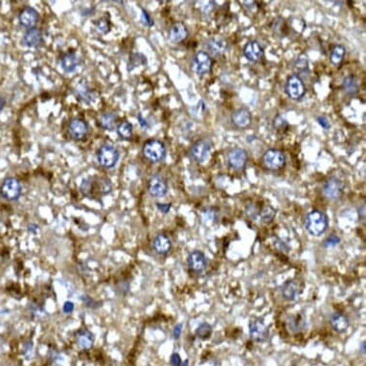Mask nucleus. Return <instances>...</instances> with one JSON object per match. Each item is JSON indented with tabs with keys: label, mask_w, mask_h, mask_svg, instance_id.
Here are the masks:
<instances>
[{
	"label": "nucleus",
	"mask_w": 366,
	"mask_h": 366,
	"mask_svg": "<svg viewBox=\"0 0 366 366\" xmlns=\"http://www.w3.org/2000/svg\"><path fill=\"white\" fill-rule=\"evenodd\" d=\"M112 190L111 180L108 178L90 177L83 180L81 191L84 196L93 199L110 194Z\"/></svg>",
	"instance_id": "obj_1"
},
{
	"label": "nucleus",
	"mask_w": 366,
	"mask_h": 366,
	"mask_svg": "<svg viewBox=\"0 0 366 366\" xmlns=\"http://www.w3.org/2000/svg\"><path fill=\"white\" fill-rule=\"evenodd\" d=\"M329 225L328 217L320 210H312L307 215L305 227L309 233L319 237L325 233Z\"/></svg>",
	"instance_id": "obj_2"
},
{
	"label": "nucleus",
	"mask_w": 366,
	"mask_h": 366,
	"mask_svg": "<svg viewBox=\"0 0 366 366\" xmlns=\"http://www.w3.org/2000/svg\"><path fill=\"white\" fill-rule=\"evenodd\" d=\"M213 149V142L209 138H201L196 141L190 150L191 158L198 162L204 163L210 157L211 153Z\"/></svg>",
	"instance_id": "obj_3"
},
{
	"label": "nucleus",
	"mask_w": 366,
	"mask_h": 366,
	"mask_svg": "<svg viewBox=\"0 0 366 366\" xmlns=\"http://www.w3.org/2000/svg\"><path fill=\"white\" fill-rule=\"evenodd\" d=\"M145 157L152 163L162 161L166 156V148L164 144L156 139L148 140L142 149Z\"/></svg>",
	"instance_id": "obj_4"
},
{
	"label": "nucleus",
	"mask_w": 366,
	"mask_h": 366,
	"mask_svg": "<svg viewBox=\"0 0 366 366\" xmlns=\"http://www.w3.org/2000/svg\"><path fill=\"white\" fill-rule=\"evenodd\" d=\"M23 193L22 182L16 178H6L0 187V195L4 200L14 201L19 200Z\"/></svg>",
	"instance_id": "obj_5"
},
{
	"label": "nucleus",
	"mask_w": 366,
	"mask_h": 366,
	"mask_svg": "<svg viewBox=\"0 0 366 366\" xmlns=\"http://www.w3.org/2000/svg\"><path fill=\"white\" fill-rule=\"evenodd\" d=\"M97 160L101 166L111 169L119 160V152L111 145H103L97 152Z\"/></svg>",
	"instance_id": "obj_6"
},
{
	"label": "nucleus",
	"mask_w": 366,
	"mask_h": 366,
	"mask_svg": "<svg viewBox=\"0 0 366 366\" xmlns=\"http://www.w3.org/2000/svg\"><path fill=\"white\" fill-rule=\"evenodd\" d=\"M263 163L266 169L278 171L286 165V156L278 149H268L263 156Z\"/></svg>",
	"instance_id": "obj_7"
},
{
	"label": "nucleus",
	"mask_w": 366,
	"mask_h": 366,
	"mask_svg": "<svg viewBox=\"0 0 366 366\" xmlns=\"http://www.w3.org/2000/svg\"><path fill=\"white\" fill-rule=\"evenodd\" d=\"M213 67V60L207 52L200 51L194 56L192 62V69L199 76L209 74Z\"/></svg>",
	"instance_id": "obj_8"
},
{
	"label": "nucleus",
	"mask_w": 366,
	"mask_h": 366,
	"mask_svg": "<svg viewBox=\"0 0 366 366\" xmlns=\"http://www.w3.org/2000/svg\"><path fill=\"white\" fill-rule=\"evenodd\" d=\"M344 191V183L335 177L328 178L322 188L323 196L328 200H335L341 198Z\"/></svg>",
	"instance_id": "obj_9"
},
{
	"label": "nucleus",
	"mask_w": 366,
	"mask_h": 366,
	"mask_svg": "<svg viewBox=\"0 0 366 366\" xmlns=\"http://www.w3.org/2000/svg\"><path fill=\"white\" fill-rule=\"evenodd\" d=\"M285 91L290 99L300 100L306 93V87L299 76L291 75L287 80Z\"/></svg>",
	"instance_id": "obj_10"
},
{
	"label": "nucleus",
	"mask_w": 366,
	"mask_h": 366,
	"mask_svg": "<svg viewBox=\"0 0 366 366\" xmlns=\"http://www.w3.org/2000/svg\"><path fill=\"white\" fill-rule=\"evenodd\" d=\"M249 335L258 343L265 342L269 335V329L261 318H254L249 322Z\"/></svg>",
	"instance_id": "obj_11"
},
{
	"label": "nucleus",
	"mask_w": 366,
	"mask_h": 366,
	"mask_svg": "<svg viewBox=\"0 0 366 366\" xmlns=\"http://www.w3.org/2000/svg\"><path fill=\"white\" fill-rule=\"evenodd\" d=\"M148 191L152 197L161 198L168 193V183L165 178L161 175H154L148 183Z\"/></svg>",
	"instance_id": "obj_12"
},
{
	"label": "nucleus",
	"mask_w": 366,
	"mask_h": 366,
	"mask_svg": "<svg viewBox=\"0 0 366 366\" xmlns=\"http://www.w3.org/2000/svg\"><path fill=\"white\" fill-rule=\"evenodd\" d=\"M248 160L247 153L242 148H235L227 156L228 165L234 171H242Z\"/></svg>",
	"instance_id": "obj_13"
},
{
	"label": "nucleus",
	"mask_w": 366,
	"mask_h": 366,
	"mask_svg": "<svg viewBox=\"0 0 366 366\" xmlns=\"http://www.w3.org/2000/svg\"><path fill=\"white\" fill-rule=\"evenodd\" d=\"M187 264L189 268L196 273L202 272L207 266V259L203 252L195 250L191 252L187 257Z\"/></svg>",
	"instance_id": "obj_14"
},
{
	"label": "nucleus",
	"mask_w": 366,
	"mask_h": 366,
	"mask_svg": "<svg viewBox=\"0 0 366 366\" xmlns=\"http://www.w3.org/2000/svg\"><path fill=\"white\" fill-rule=\"evenodd\" d=\"M68 131L71 137L75 140H83L89 134V125L86 121L80 118H74L71 120L68 127Z\"/></svg>",
	"instance_id": "obj_15"
},
{
	"label": "nucleus",
	"mask_w": 366,
	"mask_h": 366,
	"mask_svg": "<svg viewBox=\"0 0 366 366\" xmlns=\"http://www.w3.org/2000/svg\"><path fill=\"white\" fill-rule=\"evenodd\" d=\"M244 56L250 63H258L264 57V49L257 41H249L244 45Z\"/></svg>",
	"instance_id": "obj_16"
},
{
	"label": "nucleus",
	"mask_w": 366,
	"mask_h": 366,
	"mask_svg": "<svg viewBox=\"0 0 366 366\" xmlns=\"http://www.w3.org/2000/svg\"><path fill=\"white\" fill-rule=\"evenodd\" d=\"M23 45L29 48H37L44 45V36L40 29L30 28L28 29L23 38Z\"/></svg>",
	"instance_id": "obj_17"
},
{
	"label": "nucleus",
	"mask_w": 366,
	"mask_h": 366,
	"mask_svg": "<svg viewBox=\"0 0 366 366\" xmlns=\"http://www.w3.org/2000/svg\"><path fill=\"white\" fill-rule=\"evenodd\" d=\"M301 291H302L301 285L296 280H288L281 287L282 297L287 301H294L297 299Z\"/></svg>",
	"instance_id": "obj_18"
},
{
	"label": "nucleus",
	"mask_w": 366,
	"mask_h": 366,
	"mask_svg": "<svg viewBox=\"0 0 366 366\" xmlns=\"http://www.w3.org/2000/svg\"><path fill=\"white\" fill-rule=\"evenodd\" d=\"M231 120L237 128L245 129L251 125L252 115L247 109L242 108L234 111L231 116Z\"/></svg>",
	"instance_id": "obj_19"
},
{
	"label": "nucleus",
	"mask_w": 366,
	"mask_h": 366,
	"mask_svg": "<svg viewBox=\"0 0 366 366\" xmlns=\"http://www.w3.org/2000/svg\"><path fill=\"white\" fill-rule=\"evenodd\" d=\"M19 20L21 24L26 28H34L39 22V13L33 7H25L20 13Z\"/></svg>",
	"instance_id": "obj_20"
},
{
	"label": "nucleus",
	"mask_w": 366,
	"mask_h": 366,
	"mask_svg": "<svg viewBox=\"0 0 366 366\" xmlns=\"http://www.w3.org/2000/svg\"><path fill=\"white\" fill-rule=\"evenodd\" d=\"M188 30L185 24L182 23H177L172 25L169 30V39L174 44H179L185 41L188 37Z\"/></svg>",
	"instance_id": "obj_21"
},
{
	"label": "nucleus",
	"mask_w": 366,
	"mask_h": 366,
	"mask_svg": "<svg viewBox=\"0 0 366 366\" xmlns=\"http://www.w3.org/2000/svg\"><path fill=\"white\" fill-rule=\"evenodd\" d=\"M153 247L158 254L166 255L172 249V241L166 234H158L153 241Z\"/></svg>",
	"instance_id": "obj_22"
},
{
	"label": "nucleus",
	"mask_w": 366,
	"mask_h": 366,
	"mask_svg": "<svg viewBox=\"0 0 366 366\" xmlns=\"http://www.w3.org/2000/svg\"><path fill=\"white\" fill-rule=\"evenodd\" d=\"M331 327L334 332L338 333H343L349 328L350 321L349 318L341 312H334L330 318Z\"/></svg>",
	"instance_id": "obj_23"
},
{
	"label": "nucleus",
	"mask_w": 366,
	"mask_h": 366,
	"mask_svg": "<svg viewBox=\"0 0 366 366\" xmlns=\"http://www.w3.org/2000/svg\"><path fill=\"white\" fill-rule=\"evenodd\" d=\"M80 64L81 61L78 56L73 52L66 53L61 60V67L66 73H73L74 71H76Z\"/></svg>",
	"instance_id": "obj_24"
},
{
	"label": "nucleus",
	"mask_w": 366,
	"mask_h": 366,
	"mask_svg": "<svg viewBox=\"0 0 366 366\" xmlns=\"http://www.w3.org/2000/svg\"><path fill=\"white\" fill-rule=\"evenodd\" d=\"M207 49L214 56H221L227 49V43L221 37H212L207 41Z\"/></svg>",
	"instance_id": "obj_25"
},
{
	"label": "nucleus",
	"mask_w": 366,
	"mask_h": 366,
	"mask_svg": "<svg viewBox=\"0 0 366 366\" xmlns=\"http://www.w3.org/2000/svg\"><path fill=\"white\" fill-rule=\"evenodd\" d=\"M76 342L81 349H90L94 343V334L89 329H81L76 334Z\"/></svg>",
	"instance_id": "obj_26"
},
{
	"label": "nucleus",
	"mask_w": 366,
	"mask_h": 366,
	"mask_svg": "<svg viewBox=\"0 0 366 366\" xmlns=\"http://www.w3.org/2000/svg\"><path fill=\"white\" fill-rule=\"evenodd\" d=\"M342 88L347 94L355 95L359 89V84H358L357 79L355 78L354 75L347 76L346 78L344 79Z\"/></svg>",
	"instance_id": "obj_27"
},
{
	"label": "nucleus",
	"mask_w": 366,
	"mask_h": 366,
	"mask_svg": "<svg viewBox=\"0 0 366 366\" xmlns=\"http://www.w3.org/2000/svg\"><path fill=\"white\" fill-rule=\"evenodd\" d=\"M346 54V49L343 45H336L333 46L330 54V61L334 66H338L342 63Z\"/></svg>",
	"instance_id": "obj_28"
},
{
	"label": "nucleus",
	"mask_w": 366,
	"mask_h": 366,
	"mask_svg": "<svg viewBox=\"0 0 366 366\" xmlns=\"http://www.w3.org/2000/svg\"><path fill=\"white\" fill-rule=\"evenodd\" d=\"M305 326H306L305 320L299 314L292 315L288 318V327L291 333L301 332L302 330L305 329Z\"/></svg>",
	"instance_id": "obj_29"
},
{
	"label": "nucleus",
	"mask_w": 366,
	"mask_h": 366,
	"mask_svg": "<svg viewBox=\"0 0 366 366\" xmlns=\"http://www.w3.org/2000/svg\"><path fill=\"white\" fill-rule=\"evenodd\" d=\"M259 218L261 219V222L264 223H269L272 222L276 216V210L270 206V205H265L259 211Z\"/></svg>",
	"instance_id": "obj_30"
},
{
	"label": "nucleus",
	"mask_w": 366,
	"mask_h": 366,
	"mask_svg": "<svg viewBox=\"0 0 366 366\" xmlns=\"http://www.w3.org/2000/svg\"><path fill=\"white\" fill-rule=\"evenodd\" d=\"M116 117L113 113L106 112L102 114L98 119V125L103 130H111L115 124Z\"/></svg>",
	"instance_id": "obj_31"
},
{
	"label": "nucleus",
	"mask_w": 366,
	"mask_h": 366,
	"mask_svg": "<svg viewBox=\"0 0 366 366\" xmlns=\"http://www.w3.org/2000/svg\"><path fill=\"white\" fill-rule=\"evenodd\" d=\"M77 94L79 99L83 101L84 103L89 104L93 101V92L90 91L89 87L85 84H81L77 87Z\"/></svg>",
	"instance_id": "obj_32"
},
{
	"label": "nucleus",
	"mask_w": 366,
	"mask_h": 366,
	"mask_svg": "<svg viewBox=\"0 0 366 366\" xmlns=\"http://www.w3.org/2000/svg\"><path fill=\"white\" fill-rule=\"evenodd\" d=\"M117 133L122 139H130L133 136V125L128 121L120 123L117 127Z\"/></svg>",
	"instance_id": "obj_33"
},
{
	"label": "nucleus",
	"mask_w": 366,
	"mask_h": 366,
	"mask_svg": "<svg viewBox=\"0 0 366 366\" xmlns=\"http://www.w3.org/2000/svg\"><path fill=\"white\" fill-rule=\"evenodd\" d=\"M147 65V58L141 53H134L130 57L129 70H133L136 67Z\"/></svg>",
	"instance_id": "obj_34"
},
{
	"label": "nucleus",
	"mask_w": 366,
	"mask_h": 366,
	"mask_svg": "<svg viewBox=\"0 0 366 366\" xmlns=\"http://www.w3.org/2000/svg\"><path fill=\"white\" fill-rule=\"evenodd\" d=\"M293 69L296 71L297 74L306 73L309 70V61L308 58L305 55H301L297 58V60L294 63Z\"/></svg>",
	"instance_id": "obj_35"
},
{
	"label": "nucleus",
	"mask_w": 366,
	"mask_h": 366,
	"mask_svg": "<svg viewBox=\"0 0 366 366\" xmlns=\"http://www.w3.org/2000/svg\"><path fill=\"white\" fill-rule=\"evenodd\" d=\"M212 334V327L210 324L203 322L196 330V335L200 339H208Z\"/></svg>",
	"instance_id": "obj_36"
},
{
	"label": "nucleus",
	"mask_w": 366,
	"mask_h": 366,
	"mask_svg": "<svg viewBox=\"0 0 366 366\" xmlns=\"http://www.w3.org/2000/svg\"><path fill=\"white\" fill-rule=\"evenodd\" d=\"M110 29H111V24H110L109 20L106 18H102L95 23V30L98 34L106 35L110 32Z\"/></svg>",
	"instance_id": "obj_37"
},
{
	"label": "nucleus",
	"mask_w": 366,
	"mask_h": 366,
	"mask_svg": "<svg viewBox=\"0 0 366 366\" xmlns=\"http://www.w3.org/2000/svg\"><path fill=\"white\" fill-rule=\"evenodd\" d=\"M273 127L277 131H284L288 128V122L284 117H282L280 114H278L273 120Z\"/></svg>",
	"instance_id": "obj_38"
},
{
	"label": "nucleus",
	"mask_w": 366,
	"mask_h": 366,
	"mask_svg": "<svg viewBox=\"0 0 366 366\" xmlns=\"http://www.w3.org/2000/svg\"><path fill=\"white\" fill-rule=\"evenodd\" d=\"M339 242H340L339 237H337L336 235H331L330 237H328V238L324 241L323 245H324L325 247L329 248V247H333V246L337 245V244H339Z\"/></svg>",
	"instance_id": "obj_39"
},
{
	"label": "nucleus",
	"mask_w": 366,
	"mask_h": 366,
	"mask_svg": "<svg viewBox=\"0 0 366 366\" xmlns=\"http://www.w3.org/2000/svg\"><path fill=\"white\" fill-rule=\"evenodd\" d=\"M141 22L148 27H152L155 25V22L152 19V17L148 14V12L145 11L143 9H142V14H141Z\"/></svg>",
	"instance_id": "obj_40"
},
{
	"label": "nucleus",
	"mask_w": 366,
	"mask_h": 366,
	"mask_svg": "<svg viewBox=\"0 0 366 366\" xmlns=\"http://www.w3.org/2000/svg\"><path fill=\"white\" fill-rule=\"evenodd\" d=\"M259 209L256 207L254 204H250L246 207L245 209V214L251 218V219H255L256 217L259 215Z\"/></svg>",
	"instance_id": "obj_41"
},
{
	"label": "nucleus",
	"mask_w": 366,
	"mask_h": 366,
	"mask_svg": "<svg viewBox=\"0 0 366 366\" xmlns=\"http://www.w3.org/2000/svg\"><path fill=\"white\" fill-rule=\"evenodd\" d=\"M82 299L84 301V303H85L88 307H90V308H98L99 306H101L99 302H97V301L92 299L91 297L87 296V295L83 296V297H82Z\"/></svg>",
	"instance_id": "obj_42"
},
{
	"label": "nucleus",
	"mask_w": 366,
	"mask_h": 366,
	"mask_svg": "<svg viewBox=\"0 0 366 366\" xmlns=\"http://www.w3.org/2000/svg\"><path fill=\"white\" fill-rule=\"evenodd\" d=\"M316 120H317L318 124L321 126L324 130H329L331 128L330 121H329V119L326 116H322V115L321 116H318Z\"/></svg>",
	"instance_id": "obj_43"
},
{
	"label": "nucleus",
	"mask_w": 366,
	"mask_h": 366,
	"mask_svg": "<svg viewBox=\"0 0 366 366\" xmlns=\"http://www.w3.org/2000/svg\"><path fill=\"white\" fill-rule=\"evenodd\" d=\"M170 362H171V365L172 366H181V364H182L181 357L177 353H174L173 355H171Z\"/></svg>",
	"instance_id": "obj_44"
},
{
	"label": "nucleus",
	"mask_w": 366,
	"mask_h": 366,
	"mask_svg": "<svg viewBox=\"0 0 366 366\" xmlns=\"http://www.w3.org/2000/svg\"><path fill=\"white\" fill-rule=\"evenodd\" d=\"M75 309V305L73 302L71 301H67L65 302L64 306H63V311L65 313H71Z\"/></svg>",
	"instance_id": "obj_45"
},
{
	"label": "nucleus",
	"mask_w": 366,
	"mask_h": 366,
	"mask_svg": "<svg viewBox=\"0 0 366 366\" xmlns=\"http://www.w3.org/2000/svg\"><path fill=\"white\" fill-rule=\"evenodd\" d=\"M171 206H172L171 203H156L157 209L160 211V212L164 213V214L169 213V211L171 209Z\"/></svg>",
	"instance_id": "obj_46"
},
{
	"label": "nucleus",
	"mask_w": 366,
	"mask_h": 366,
	"mask_svg": "<svg viewBox=\"0 0 366 366\" xmlns=\"http://www.w3.org/2000/svg\"><path fill=\"white\" fill-rule=\"evenodd\" d=\"M241 3L245 5L244 7H245L247 10H250L251 12H254L256 9H257V4H256L255 1H241Z\"/></svg>",
	"instance_id": "obj_47"
},
{
	"label": "nucleus",
	"mask_w": 366,
	"mask_h": 366,
	"mask_svg": "<svg viewBox=\"0 0 366 366\" xmlns=\"http://www.w3.org/2000/svg\"><path fill=\"white\" fill-rule=\"evenodd\" d=\"M182 327H183V325L181 323H179V324L175 326V328L173 330V335H174L175 338H178L180 336L181 332H182Z\"/></svg>",
	"instance_id": "obj_48"
},
{
	"label": "nucleus",
	"mask_w": 366,
	"mask_h": 366,
	"mask_svg": "<svg viewBox=\"0 0 366 366\" xmlns=\"http://www.w3.org/2000/svg\"><path fill=\"white\" fill-rule=\"evenodd\" d=\"M39 229H40V227L35 223H31V224L28 225V230H29V232H31L32 234L37 233Z\"/></svg>",
	"instance_id": "obj_49"
},
{
	"label": "nucleus",
	"mask_w": 366,
	"mask_h": 366,
	"mask_svg": "<svg viewBox=\"0 0 366 366\" xmlns=\"http://www.w3.org/2000/svg\"><path fill=\"white\" fill-rule=\"evenodd\" d=\"M138 121H139V123H140V125H141L142 127H145V126H147V122H146L144 119L142 118V115H141V114H139V116H138Z\"/></svg>",
	"instance_id": "obj_50"
},
{
	"label": "nucleus",
	"mask_w": 366,
	"mask_h": 366,
	"mask_svg": "<svg viewBox=\"0 0 366 366\" xmlns=\"http://www.w3.org/2000/svg\"><path fill=\"white\" fill-rule=\"evenodd\" d=\"M360 351H361V353H362L363 355L365 354L366 344L364 341H363V342H361V344H360Z\"/></svg>",
	"instance_id": "obj_51"
},
{
	"label": "nucleus",
	"mask_w": 366,
	"mask_h": 366,
	"mask_svg": "<svg viewBox=\"0 0 366 366\" xmlns=\"http://www.w3.org/2000/svg\"><path fill=\"white\" fill-rule=\"evenodd\" d=\"M4 107H5V100L2 97H0V111L3 110Z\"/></svg>",
	"instance_id": "obj_52"
},
{
	"label": "nucleus",
	"mask_w": 366,
	"mask_h": 366,
	"mask_svg": "<svg viewBox=\"0 0 366 366\" xmlns=\"http://www.w3.org/2000/svg\"><path fill=\"white\" fill-rule=\"evenodd\" d=\"M181 366H188V360H185V362H182Z\"/></svg>",
	"instance_id": "obj_53"
}]
</instances>
